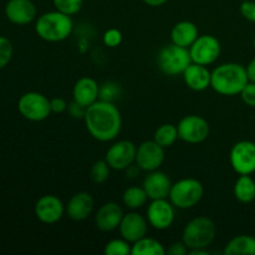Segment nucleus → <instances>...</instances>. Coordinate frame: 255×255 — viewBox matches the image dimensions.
Here are the masks:
<instances>
[{
  "label": "nucleus",
  "mask_w": 255,
  "mask_h": 255,
  "mask_svg": "<svg viewBox=\"0 0 255 255\" xmlns=\"http://www.w3.org/2000/svg\"><path fill=\"white\" fill-rule=\"evenodd\" d=\"M89 133L100 142L116 138L122 128V117L112 101L97 100L86 109L84 117Z\"/></svg>",
  "instance_id": "f257e3e1"
},
{
  "label": "nucleus",
  "mask_w": 255,
  "mask_h": 255,
  "mask_svg": "<svg viewBox=\"0 0 255 255\" xmlns=\"http://www.w3.org/2000/svg\"><path fill=\"white\" fill-rule=\"evenodd\" d=\"M249 82L247 67L237 62L219 65L212 71L211 87L223 96H236Z\"/></svg>",
  "instance_id": "f03ea898"
},
{
  "label": "nucleus",
  "mask_w": 255,
  "mask_h": 255,
  "mask_svg": "<svg viewBox=\"0 0 255 255\" xmlns=\"http://www.w3.org/2000/svg\"><path fill=\"white\" fill-rule=\"evenodd\" d=\"M74 22L70 15L55 10L40 15L35 24V31L42 40L49 42H60L71 35Z\"/></svg>",
  "instance_id": "7ed1b4c3"
},
{
  "label": "nucleus",
  "mask_w": 255,
  "mask_h": 255,
  "mask_svg": "<svg viewBox=\"0 0 255 255\" xmlns=\"http://www.w3.org/2000/svg\"><path fill=\"white\" fill-rule=\"evenodd\" d=\"M217 236L216 223L208 217H197L186 224L182 233V241L189 251L207 249Z\"/></svg>",
  "instance_id": "20e7f679"
},
{
  "label": "nucleus",
  "mask_w": 255,
  "mask_h": 255,
  "mask_svg": "<svg viewBox=\"0 0 255 255\" xmlns=\"http://www.w3.org/2000/svg\"><path fill=\"white\" fill-rule=\"evenodd\" d=\"M192 64L189 49L173 44L167 45L159 50L157 55L158 69L167 76L183 75L187 67Z\"/></svg>",
  "instance_id": "39448f33"
},
{
  "label": "nucleus",
  "mask_w": 255,
  "mask_h": 255,
  "mask_svg": "<svg viewBox=\"0 0 255 255\" xmlns=\"http://www.w3.org/2000/svg\"><path fill=\"white\" fill-rule=\"evenodd\" d=\"M204 194L203 184L196 178H183L172 184L169 201L174 208L189 209L202 201Z\"/></svg>",
  "instance_id": "423d86ee"
},
{
  "label": "nucleus",
  "mask_w": 255,
  "mask_h": 255,
  "mask_svg": "<svg viewBox=\"0 0 255 255\" xmlns=\"http://www.w3.org/2000/svg\"><path fill=\"white\" fill-rule=\"evenodd\" d=\"M17 110L24 119L40 122L50 116L51 105L50 100L40 92H26L19 99Z\"/></svg>",
  "instance_id": "0eeeda50"
},
{
  "label": "nucleus",
  "mask_w": 255,
  "mask_h": 255,
  "mask_svg": "<svg viewBox=\"0 0 255 255\" xmlns=\"http://www.w3.org/2000/svg\"><path fill=\"white\" fill-rule=\"evenodd\" d=\"M221 42L213 35H199L189 47L192 62L208 66L216 62L221 55Z\"/></svg>",
  "instance_id": "6e6552de"
},
{
  "label": "nucleus",
  "mask_w": 255,
  "mask_h": 255,
  "mask_svg": "<svg viewBox=\"0 0 255 255\" xmlns=\"http://www.w3.org/2000/svg\"><path fill=\"white\" fill-rule=\"evenodd\" d=\"M178 137L187 143H201L206 141L211 132V127L206 119L197 115H188L179 121Z\"/></svg>",
  "instance_id": "1a4fd4ad"
},
{
  "label": "nucleus",
  "mask_w": 255,
  "mask_h": 255,
  "mask_svg": "<svg viewBox=\"0 0 255 255\" xmlns=\"http://www.w3.org/2000/svg\"><path fill=\"white\" fill-rule=\"evenodd\" d=\"M231 166L238 174H253L255 172V143L239 141L232 147L229 154Z\"/></svg>",
  "instance_id": "9d476101"
},
{
  "label": "nucleus",
  "mask_w": 255,
  "mask_h": 255,
  "mask_svg": "<svg viewBox=\"0 0 255 255\" xmlns=\"http://www.w3.org/2000/svg\"><path fill=\"white\" fill-rule=\"evenodd\" d=\"M137 147L131 141L122 139L112 144L106 152L105 159L112 169L124 171L129 168L133 162H136Z\"/></svg>",
  "instance_id": "9b49d317"
},
{
  "label": "nucleus",
  "mask_w": 255,
  "mask_h": 255,
  "mask_svg": "<svg viewBox=\"0 0 255 255\" xmlns=\"http://www.w3.org/2000/svg\"><path fill=\"white\" fill-rule=\"evenodd\" d=\"M164 162V148L154 139L144 141L137 147L136 164L139 169L152 172L159 169Z\"/></svg>",
  "instance_id": "f8f14e48"
},
{
  "label": "nucleus",
  "mask_w": 255,
  "mask_h": 255,
  "mask_svg": "<svg viewBox=\"0 0 255 255\" xmlns=\"http://www.w3.org/2000/svg\"><path fill=\"white\" fill-rule=\"evenodd\" d=\"M147 221L152 228L166 231L174 222V206L167 198L153 199L147 208Z\"/></svg>",
  "instance_id": "ddd939ff"
},
{
  "label": "nucleus",
  "mask_w": 255,
  "mask_h": 255,
  "mask_svg": "<svg viewBox=\"0 0 255 255\" xmlns=\"http://www.w3.org/2000/svg\"><path fill=\"white\" fill-rule=\"evenodd\" d=\"M65 207L59 197L46 194L39 198L35 204V216L45 224H55L62 218Z\"/></svg>",
  "instance_id": "4468645a"
},
{
  "label": "nucleus",
  "mask_w": 255,
  "mask_h": 255,
  "mask_svg": "<svg viewBox=\"0 0 255 255\" xmlns=\"http://www.w3.org/2000/svg\"><path fill=\"white\" fill-rule=\"evenodd\" d=\"M119 229L122 238L133 244L134 242L146 237L147 229H148V221L142 214L136 213L134 211L129 212L124 216Z\"/></svg>",
  "instance_id": "2eb2a0df"
},
{
  "label": "nucleus",
  "mask_w": 255,
  "mask_h": 255,
  "mask_svg": "<svg viewBox=\"0 0 255 255\" xmlns=\"http://www.w3.org/2000/svg\"><path fill=\"white\" fill-rule=\"evenodd\" d=\"M142 187L144 188L147 196L151 201H153V199H166L169 197L172 182L166 173L156 169V171L148 172V174L144 177Z\"/></svg>",
  "instance_id": "dca6fc26"
},
{
  "label": "nucleus",
  "mask_w": 255,
  "mask_h": 255,
  "mask_svg": "<svg viewBox=\"0 0 255 255\" xmlns=\"http://www.w3.org/2000/svg\"><path fill=\"white\" fill-rule=\"evenodd\" d=\"M124 211L116 202H107L100 207L95 216V224L101 232H112L117 229L124 218Z\"/></svg>",
  "instance_id": "f3484780"
},
{
  "label": "nucleus",
  "mask_w": 255,
  "mask_h": 255,
  "mask_svg": "<svg viewBox=\"0 0 255 255\" xmlns=\"http://www.w3.org/2000/svg\"><path fill=\"white\" fill-rule=\"evenodd\" d=\"M5 14L12 24L26 25L36 17V6L31 0H9Z\"/></svg>",
  "instance_id": "a211bd4d"
},
{
  "label": "nucleus",
  "mask_w": 255,
  "mask_h": 255,
  "mask_svg": "<svg viewBox=\"0 0 255 255\" xmlns=\"http://www.w3.org/2000/svg\"><path fill=\"white\" fill-rule=\"evenodd\" d=\"M94 198L87 192H79L69 199L66 206V213L70 219L81 222L89 218L94 211Z\"/></svg>",
  "instance_id": "6ab92c4d"
},
{
  "label": "nucleus",
  "mask_w": 255,
  "mask_h": 255,
  "mask_svg": "<svg viewBox=\"0 0 255 255\" xmlns=\"http://www.w3.org/2000/svg\"><path fill=\"white\" fill-rule=\"evenodd\" d=\"M74 101L82 105L84 107L91 106L99 100L100 86L91 77H81L76 81L72 89Z\"/></svg>",
  "instance_id": "aec40b11"
},
{
  "label": "nucleus",
  "mask_w": 255,
  "mask_h": 255,
  "mask_svg": "<svg viewBox=\"0 0 255 255\" xmlns=\"http://www.w3.org/2000/svg\"><path fill=\"white\" fill-rule=\"evenodd\" d=\"M212 71L204 65L192 62L183 72V80L187 86L193 91H204L211 87Z\"/></svg>",
  "instance_id": "412c9836"
},
{
  "label": "nucleus",
  "mask_w": 255,
  "mask_h": 255,
  "mask_svg": "<svg viewBox=\"0 0 255 255\" xmlns=\"http://www.w3.org/2000/svg\"><path fill=\"white\" fill-rule=\"evenodd\" d=\"M198 36H199L198 26L192 21H187V20H184V21L177 22V24L172 27V31H171L172 42L178 45V46L189 49Z\"/></svg>",
  "instance_id": "4be33fe9"
},
{
  "label": "nucleus",
  "mask_w": 255,
  "mask_h": 255,
  "mask_svg": "<svg viewBox=\"0 0 255 255\" xmlns=\"http://www.w3.org/2000/svg\"><path fill=\"white\" fill-rule=\"evenodd\" d=\"M226 255H255V237L237 236L227 243L224 248Z\"/></svg>",
  "instance_id": "5701e85b"
},
{
  "label": "nucleus",
  "mask_w": 255,
  "mask_h": 255,
  "mask_svg": "<svg viewBox=\"0 0 255 255\" xmlns=\"http://www.w3.org/2000/svg\"><path fill=\"white\" fill-rule=\"evenodd\" d=\"M234 196L241 203H251L255 199V181L251 174H239L234 184Z\"/></svg>",
  "instance_id": "b1692460"
},
{
  "label": "nucleus",
  "mask_w": 255,
  "mask_h": 255,
  "mask_svg": "<svg viewBox=\"0 0 255 255\" xmlns=\"http://www.w3.org/2000/svg\"><path fill=\"white\" fill-rule=\"evenodd\" d=\"M167 249L161 242L143 237L132 244L131 255H166Z\"/></svg>",
  "instance_id": "393cba45"
},
{
  "label": "nucleus",
  "mask_w": 255,
  "mask_h": 255,
  "mask_svg": "<svg viewBox=\"0 0 255 255\" xmlns=\"http://www.w3.org/2000/svg\"><path fill=\"white\" fill-rule=\"evenodd\" d=\"M148 199L143 187H128L122 194V202L131 211L142 208Z\"/></svg>",
  "instance_id": "a878e982"
},
{
  "label": "nucleus",
  "mask_w": 255,
  "mask_h": 255,
  "mask_svg": "<svg viewBox=\"0 0 255 255\" xmlns=\"http://www.w3.org/2000/svg\"><path fill=\"white\" fill-rule=\"evenodd\" d=\"M178 138V128L172 124L161 125L153 134L154 141L161 144L163 148H168V147L173 146L174 142Z\"/></svg>",
  "instance_id": "bb28decb"
},
{
  "label": "nucleus",
  "mask_w": 255,
  "mask_h": 255,
  "mask_svg": "<svg viewBox=\"0 0 255 255\" xmlns=\"http://www.w3.org/2000/svg\"><path fill=\"white\" fill-rule=\"evenodd\" d=\"M110 164L106 159H99L92 164L90 169V178L95 184H102L109 179L110 177Z\"/></svg>",
  "instance_id": "cd10ccee"
},
{
  "label": "nucleus",
  "mask_w": 255,
  "mask_h": 255,
  "mask_svg": "<svg viewBox=\"0 0 255 255\" xmlns=\"http://www.w3.org/2000/svg\"><path fill=\"white\" fill-rule=\"evenodd\" d=\"M132 246L126 239H112L105 246L104 253L106 255H128L131 254Z\"/></svg>",
  "instance_id": "c85d7f7f"
},
{
  "label": "nucleus",
  "mask_w": 255,
  "mask_h": 255,
  "mask_svg": "<svg viewBox=\"0 0 255 255\" xmlns=\"http://www.w3.org/2000/svg\"><path fill=\"white\" fill-rule=\"evenodd\" d=\"M52 2L55 9L72 16L81 10L84 0H52Z\"/></svg>",
  "instance_id": "c756f323"
},
{
  "label": "nucleus",
  "mask_w": 255,
  "mask_h": 255,
  "mask_svg": "<svg viewBox=\"0 0 255 255\" xmlns=\"http://www.w3.org/2000/svg\"><path fill=\"white\" fill-rule=\"evenodd\" d=\"M12 57V44L9 39L0 36V69H4Z\"/></svg>",
  "instance_id": "7c9ffc66"
},
{
  "label": "nucleus",
  "mask_w": 255,
  "mask_h": 255,
  "mask_svg": "<svg viewBox=\"0 0 255 255\" xmlns=\"http://www.w3.org/2000/svg\"><path fill=\"white\" fill-rule=\"evenodd\" d=\"M104 42L109 47H116L122 42V32L117 29H109L104 34Z\"/></svg>",
  "instance_id": "2f4dec72"
},
{
  "label": "nucleus",
  "mask_w": 255,
  "mask_h": 255,
  "mask_svg": "<svg viewBox=\"0 0 255 255\" xmlns=\"http://www.w3.org/2000/svg\"><path fill=\"white\" fill-rule=\"evenodd\" d=\"M239 95L244 104L251 107H255V82L249 81Z\"/></svg>",
  "instance_id": "473e14b6"
},
{
  "label": "nucleus",
  "mask_w": 255,
  "mask_h": 255,
  "mask_svg": "<svg viewBox=\"0 0 255 255\" xmlns=\"http://www.w3.org/2000/svg\"><path fill=\"white\" fill-rule=\"evenodd\" d=\"M241 14L248 21L255 22V1L246 0L241 4Z\"/></svg>",
  "instance_id": "72a5a7b5"
},
{
  "label": "nucleus",
  "mask_w": 255,
  "mask_h": 255,
  "mask_svg": "<svg viewBox=\"0 0 255 255\" xmlns=\"http://www.w3.org/2000/svg\"><path fill=\"white\" fill-rule=\"evenodd\" d=\"M189 253V249L187 248V246L184 244L183 241L174 242L169 246V248L167 249V254L168 255H187Z\"/></svg>",
  "instance_id": "f704fd0d"
},
{
  "label": "nucleus",
  "mask_w": 255,
  "mask_h": 255,
  "mask_svg": "<svg viewBox=\"0 0 255 255\" xmlns=\"http://www.w3.org/2000/svg\"><path fill=\"white\" fill-rule=\"evenodd\" d=\"M50 105H51V112L54 114H62L67 110V102L61 97H55V99L50 100Z\"/></svg>",
  "instance_id": "c9c22d12"
},
{
  "label": "nucleus",
  "mask_w": 255,
  "mask_h": 255,
  "mask_svg": "<svg viewBox=\"0 0 255 255\" xmlns=\"http://www.w3.org/2000/svg\"><path fill=\"white\" fill-rule=\"evenodd\" d=\"M87 107H84L82 105L77 104L76 101L72 102L70 106H67V110H69V114L71 115L74 119H82L85 117V112H86Z\"/></svg>",
  "instance_id": "e433bc0d"
},
{
  "label": "nucleus",
  "mask_w": 255,
  "mask_h": 255,
  "mask_svg": "<svg viewBox=\"0 0 255 255\" xmlns=\"http://www.w3.org/2000/svg\"><path fill=\"white\" fill-rule=\"evenodd\" d=\"M247 74H248L249 81L255 82V57L247 66Z\"/></svg>",
  "instance_id": "4c0bfd02"
},
{
  "label": "nucleus",
  "mask_w": 255,
  "mask_h": 255,
  "mask_svg": "<svg viewBox=\"0 0 255 255\" xmlns=\"http://www.w3.org/2000/svg\"><path fill=\"white\" fill-rule=\"evenodd\" d=\"M167 1H168V0H143L144 4H147L148 6H153V7L162 6V5L166 4Z\"/></svg>",
  "instance_id": "58836bf2"
},
{
  "label": "nucleus",
  "mask_w": 255,
  "mask_h": 255,
  "mask_svg": "<svg viewBox=\"0 0 255 255\" xmlns=\"http://www.w3.org/2000/svg\"><path fill=\"white\" fill-rule=\"evenodd\" d=\"M191 255H208L209 253L206 251V249H192V251H189V253Z\"/></svg>",
  "instance_id": "ea45409f"
},
{
  "label": "nucleus",
  "mask_w": 255,
  "mask_h": 255,
  "mask_svg": "<svg viewBox=\"0 0 255 255\" xmlns=\"http://www.w3.org/2000/svg\"><path fill=\"white\" fill-rule=\"evenodd\" d=\"M253 46H254V49H255V36H254V40H253Z\"/></svg>",
  "instance_id": "a19ab883"
}]
</instances>
